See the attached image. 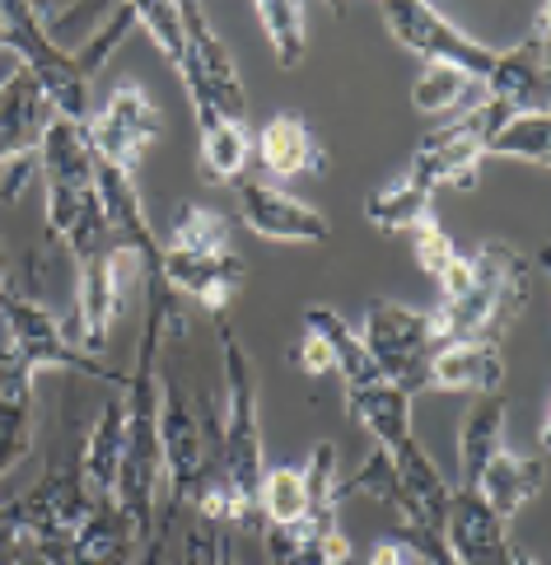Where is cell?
Here are the masks:
<instances>
[{
    "label": "cell",
    "mask_w": 551,
    "mask_h": 565,
    "mask_svg": "<svg viewBox=\"0 0 551 565\" xmlns=\"http://www.w3.org/2000/svg\"><path fill=\"white\" fill-rule=\"evenodd\" d=\"M257 164L272 178H318L328 173V150H322L309 117L276 113L267 127L257 131Z\"/></svg>",
    "instance_id": "cell-20"
},
{
    "label": "cell",
    "mask_w": 551,
    "mask_h": 565,
    "mask_svg": "<svg viewBox=\"0 0 551 565\" xmlns=\"http://www.w3.org/2000/svg\"><path fill=\"white\" fill-rule=\"evenodd\" d=\"M121 444H127V407H121V397H117V402H108V407L94 416L89 439L80 444V462H85V481H89L94 500L113 495V487H117Z\"/></svg>",
    "instance_id": "cell-24"
},
{
    "label": "cell",
    "mask_w": 551,
    "mask_h": 565,
    "mask_svg": "<svg viewBox=\"0 0 551 565\" xmlns=\"http://www.w3.org/2000/svg\"><path fill=\"white\" fill-rule=\"evenodd\" d=\"M29 426H33V370L10 351L6 332H0V481L29 454Z\"/></svg>",
    "instance_id": "cell-21"
},
{
    "label": "cell",
    "mask_w": 551,
    "mask_h": 565,
    "mask_svg": "<svg viewBox=\"0 0 551 565\" xmlns=\"http://www.w3.org/2000/svg\"><path fill=\"white\" fill-rule=\"evenodd\" d=\"M370 565H425L406 542H379V547L370 552Z\"/></svg>",
    "instance_id": "cell-38"
},
{
    "label": "cell",
    "mask_w": 551,
    "mask_h": 565,
    "mask_svg": "<svg viewBox=\"0 0 551 565\" xmlns=\"http://www.w3.org/2000/svg\"><path fill=\"white\" fill-rule=\"evenodd\" d=\"M0 52H10V38H6V14H0Z\"/></svg>",
    "instance_id": "cell-41"
},
{
    "label": "cell",
    "mask_w": 551,
    "mask_h": 565,
    "mask_svg": "<svg viewBox=\"0 0 551 565\" xmlns=\"http://www.w3.org/2000/svg\"><path fill=\"white\" fill-rule=\"evenodd\" d=\"M178 565H239L230 529H220V523L197 519L192 529H188V537H182Z\"/></svg>",
    "instance_id": "cell-32"
},
{
    "label": "cell",
    "mask_w": 551,
    "mask_h": 565,
    "mask_svg": "<svg viewBox=\"0 0 551 565\" xmlns=\"http://www.w3.org/2000/svg\"><path fill=\"white\" fill-rule=\"evenodd\" d=\"M24 556H29V537L19 529L10 504H0V565H24Z\"/></svg>",
    "instance_id": "cell-36"
},
{
    "label": "cell",
    "mask_w": 551,
    "mask_h": 565,
    "mask_svg": "<svg viewBox=\"0 0 551 565\" xmlns=\"http://www.w3.org/2000/svg\"><path fill=\"white\" fill-rule=\"evenodd\" d=\"M299 365L309 370V374H328L332 370L328 347H322V337H314L309 328H304V337H299Z\"/></svg>",
    "instance_id": "cell-37"
},
{
    "label": "cell",
    "mask_w": 551,
    "mask_h": 565,
    "mask_svg": "<svg viewBox=\"0 0 551 565\" xmlns=\"http://www.w3.org/2000/svg\"><path fill=\"white\" fill-rule=\"evenodd\" d=\"M509 565H542V561H538V556H528L519 542H509Z\"/></svg>",
    "instance_id": "cell-40"
},
{
    "label": "cell",
    "mask_w": 551,
    "mask_h": 565,
    "mask_svg": "<svg viewBox=\"0 0 551 565\" xmlns=\"http://www.w3.org/2000/svg\"><path fill=\"white\" fill-rule=\"evenodd\" d=\"M220 355H224V397H230L220 426V481L257 514V487L262 472H267L262 426H257V379H253V360L230 322H220Z\"/></svg>",
    "instance_id": "cell-2"
},
{
    "label": "cell",
    "mask_w": 551,
    "mask_h": 565,
    "mask_svg": "<svg viewBox=\"0 0 551 565\" xmlns=\"http://www.w3.org/2000/svg\"><path fill=\"white\" fill-rule=\"evenodd\" d=\"M267 533H276V529H267ZM276 537L285 547V565H346V556H351V542L337 529V504L318 510L304 529L276 533Z\"/></svg>",
    "instance_id": "cell-25"
},
{
    "label": "cell",
    "mask_w": 551,
    "mask_h": 565,
    "mask_svg": "<svg viewBox=\"0 0 551 565\" xmlns=\"http://www.w3.org/2000/svg\"><path fill=\"white\" fill-rule=\"evenodd\" d=\"M486 154L500 159H528V164H551V117L547 113H509L486 140Z\"/></svg>",
    "instance_id": "cell-27"
},
{
    "label": "cell",
    "mask_w": 551,
    "mask_h": 565,
    "mask_svg": "<svg viewBox=\"0 0 551 565\" xmlns=\"http://www.w3.org/2000/svg\"><path fill=\"white\" fill-rule=\"evenodd\" d=\"M0 332H6L10 351L24 360L29 370H71V374H85V379H104V383H127V370L108 365V360H98L94 351H85L80 341L71 337V328H61V318L38 305V299L14 286V280H6L0 286Z\"/></svg>",
    "instance_id": "cell-3"
},
{
    "label": "cell",
    "mask_w": 551,
    "mask_h": 565,
    "mask_svg": "<svg viewBox=\"0 0 551 565\" xmlns=\"http://www.w3.org/2000/svg\"><path fill=\"white\" fill-rule=\"evenodd\" d=\"M547 6L533 14V33L519 47H500L496 71L486 75L481 94L500 104L505 113H547L551 98V79H547Z\"/></svg>",
    "instance_id": "cell-13"
},
{
    "label": "cell",
    "mask_w": 551,
    "mask_h": 565,
    "mask_svg": "<svg viewBox=\"0 0 551 565\" xmlns=\"http://www.w3.org/2000/svg\"><path fill=\"white\" fill-rule=\"evenodd\" d=\"M52 104L43 98V89L29 79L24 66H14L0 79V164H19V159H33L43 136L52 127Z\"/></svg>",
    "instance_id": "cell-17"
},
{
    "label": "cell",
    "mask_w": 551,
    "mask_h": 565,
    "mask_svg": "<svg viewBox=\"0 0 551 565\" xmlns=\"http://www.w3.org/2000/svg\"><path fill=\"white\" fill-rule=\"evenodd\" d=\"M467 267H473V286L431 309V332L439 351L477 337L500 341L505 322H515L528 309V262L509 244L491 238L477 253H467Z\"/></svg>",
    "instance_id": "cell-1"
},
{
    "label": "cell",
    "mask_w": 551,
    "mask_h": 565,
    "mask_svg": "<svg viewBox=\"0 0 551 565\" xmlns=\"http://www.w3.org/2000/svg\"><path fill=\"white\" fill-rule=\"evenodd\" d=\"M136 24L150 33V43L165 52V62L178 71V62H182V14H178V6H169V0H146V6H136Z\"/></svg>",
    "instance_id": "cell-33"
},
{
    "label": "cell",
    "mask_w": 551,
    "mask_h": 565,
    "mask_svg": "<svg viewBox=\"0 0 551 565\" xmlns=\"http://www.w3.org/2000/svg\"><path fill=\"white\" fill-rule=\"evenodd\" d=\"M253 14H257V24L267 29V43L276 52V62L285 71L299 66L304 52H309V29H304V14L309 10H304L299 0H257Z\"/></svg>",
    "instance_id": "cell-29"
},
{
    "label": "cell",
    "mask_w": 551,
    "mask_h": 565,
    "mask_svg": "<svg viewBox=\"0 0 551 565\" xmlns=\"http://www.w3.org/2000/svg\"><path fill=\"white\" fill-rule=\"evenodd\" d=\"M481 85L473 75H463L454 66H425L421 79L412 85V104L421 113H467L481 104Z\"/></svg>",
    "instance_id": "cell-28"
},
{
    "label": "cell",
    "mask_w": 551,
    "mask_h": 565,
    "mask_svg": "<svg viewBox=\"0 0 551 565\" xmlns=\"http://www.w3.org/2000/svg\"><path fill=\"white\" fill-rule=\"evenodd\" d=\"M159 248H169V253H234L224 215H215L211 206H197V201H182L173 211L169 244H159Z\"/></svg>",
    "instance_id": "cell-31"
},
{
    "label": "cell",
    "mask_w": 551,
    "mask_h": 565,
    "mask_svg": "<svg viewBox=\"0 0 551 565\" xmlns=\"http://www.w3.org/2000/svg\"><path fill=\"white\" fill-rule=\"evenodd\" d=\"M178 14H182L178 79H182V89H188V98H192L197 127H211V122L243 127V117H248V98H243V79L234 71L230 47H224L220 33L206 24V10H201V6L182 0Z\"/></svg>",
    "instance_id": "cell-5"
},
{
    "label": "cell",
    "mask_w": 551,
    "mask_h": 565,
    "mask_svg": "<svg viewBox=\"0 0 551 565\" xmlns=\"http://www.w3.org/2000/svg\"><path fill=\"white\" fill-rule=\"evenodd\" d=\"M383 19H388V33L406 52L425 56V66H454L463 75H473L477 85H486V75L496 71L500 47H486L477 38H467L454 19L435 6H425V0H388Z\"/></svg>",
    "instance_id": "cell-9"
},
{
    "label": "cell",
    "mask_w": 551,
    "mask_h": 565,
    "mask_svg": "<svg viewBox=\"0 0 551 565\" xmlns=\"http://www.w3.org/2000/svg\"><path fill=\"white\" fill-rule=\"evenodd\" d=\"M6 280H10V276H6V253H0V286H6Z\"/></svg>",
    "instance_id": "cell-42"
},
{
    "label": "cell",
    "mask_w": 551,
    "mask_h": 565,
    "mask_svg": "<svg viewBox=\"0 0 551 565\" xmlns=\"http://www.w3.org/2000/svg\"><path fill=\"white\" fill-rule=\"evenodd\" d=\"M398 542H406L425 565H458L454 552L444 547V537L435 529H421V523H398Z\"/></svg>",
    "instance_id": "cell-35"
},
{
    "label": "cell",
    "mask_w": 551,
    "mask_h": 565,
    "mask_svg": "<svg viewBox=\"0 0 551 565\" xmlns=\"http://www.w3.org/2000/svg\"><path fill=\"white\" fill-rule=\"evenodd\" d=\"M0 14H6L10 52L19 56V66L29 71L33 85L43 89L52 113L61 117V122L85 127V117H89V75L80 71L75 52H66L56 43L47 19L38 14V6H24V0H0Z\"/></svg>",
    "instance_id": "cell-4"
},
{
    "label": "cell",
    "mask_w": 551,
    "mask_h": 565,
    "mask_svg": "<svg viewBox=\"0 0 551 565\" xmlns=\"http://www.w3.org/2000/svg\"><path fill=\"white\" fill-rule=\"evenodd\" d=\"M505 117L509 113L500 104L481 98L477 108L458 113L454 122H444L431 136H421V146L412 150V164H406L402 183H412L425 196H435L444 183L473 192L477 188V169L486 159V140H491V131L505 122Z\"/></svg>",
    "instance_id": "cell-7"
},
{
    "label": "cell",
    "mask_w": 551,
    "mask_h": 565,
    "mask_svg": "<svg viewBox=\"0 0 551 565\" xmlns=\"http://www.w3.org/2000/svg\"><path fill=\"white\" fill-rule=\"evenodd\" d=\"M136 552H140L136 523L127 519V510H121L113 495H98L85 523H80L61 547H43L33 556L47 565H131Z\"/></svg>",
    "instance_id": "cell-14"
},
{
    "label": "cell",
    "mask_w": 551,
    "mask_h": 565,
    "mask_svg": "<svg viewBox=\"0 0 551 565\" xmlns=\"http://www.w3.org/2000/svg\"><path fill=\"white\" fill-rule=\"evenodd\" d=\"M159 462H165V514L159 519H173L182 504H192L201 495V487L215 477V462L206 454V439H201L197 416L188 412L182 393L169 383L165 374V397H159Z\"/></svg>",
    "instance_id": "cell-12"
},
{
    "label": "cell",
    "mask_w": 551,
    "mask_h": 565,
    "mask_svg": "<svg viewBox=\"0 0 551 565\" xmlns=\"http://www.w3.org/2000/svg\"><path fill=\"white\" fill-rule=\"evenodd\" d=\"M159 280L182 299H197L201 309L224 313L230 299L243 290L248 280V262L239 253H169L159 248Z\"/></svg>",
    "instance_id": "cell-16"
},
{
    "label": "cell",
    "mask_w": 551,
    "mask_h": 565,
    "mask_svg": "<svg viewBox=\"0 0 551 565\" xmlns=\"http://www.w3.org/2000/svg\"><path fill=\"white\" fill-rule=\"evenodd\" d=\"M364 351H370L374 370L402 388L406 397L425 393V370L435 360V332H431V313H416L398 305V299H370L364 309Z\"/></svg>",
    "instance_id": "cell-8"
},
{
    "label": "cell",
    "mask_w": 551,
    "mask_h": 565,
    "mask_svg": "<svg viewBox=\"0 0 551 565\" xmlns=\"http://www.w3.org/2000/svg\"><path fill=\"white\" fill-rule=\"evenodd\" d=\"M505 449V402L496 393L473 397L458 430V487L454 491H477L486 462Z\"/></svg>",
    "instance_id": "cell-23"
},
{
    "label": "cell",
    "mask_w": 551,
    "mask_h": 565,
    "mask_svg": "<svg viewBox=\"0 0 551 565\" xmlns=\"http://www.w3.org/2000/svg\"><path fill=\"white\" fill-rule=\"evenodd\" d=\"M267 565H285V547L276 533H267Z\"/></svg>",
    "instance_id": "cell-39"
},
{
    "label": "cell",
    "mask_w": 551,
    "mask_h": 565,
    "mask_svg": "<svg viewBox=\"0 0 551 565\" xmlns=\"http://www.w3.org/2000/svg\"><path fill=\"white\" fill-rule=\"evenodd\" d=\"M505 379V355L500 341L477 337V341H454V347L435 351L431 370H425V393H467L486 397L496 393Z\"/></svg>",
    "instance_id": "cell-19"
},
{
    "label": "cell",
    "mask_w": 551,
    "mask_h": 565,
    "mask_svg": "<svg viewBox=\"0 0 551 565\" xmlns=\"http://www.w3.org/2000/svg\"><path fill=\"white\" fill-rule=\"evenodd\" d=\"M439 537L458 565H509L505 519H496L481 504V495H473V491H454Z\"/></svg>",
    "instance_id": "cell-18"
},
{
    "label": "cell",
    "mask_w": 551,
    "mask_h": 565,
    "mask_svg": "<svg viewBox=\"0 0 551 565\" xmlns=\"http://www.w3.org/2000/svg\"><path fill=\"white\" fill-rule=\"evenodd\" d=\"M239 211L243 225L262 238H276V244H322L332 234L328 215L314 211L309 201H299L290 192H280L272 183H257V178H239Z\"/></svg>",
    "instance_id": "cell-15"
},
{
    "label": "cell",
    "mask_w": 551,
    "mask_h": 565,
    "mask_svg": "<svg viewBox=\"0 0 551 565\" xmlns=\"http://www.w3.org/2000/svg\"><path fill=\"white\" fill-rule=\"evenodd\" d=\"M328 504H341L337 500V449L328 439L314 444V454L304 468H267L262 472V487H257L262 529L295 533L318 510H328Z\"/></svg>",
    "instance_id": "cell-10"
},
{
    "label": "cell",
    "mask_w": 551,
    "mask_h": 565,
    "mask_svg": "<svg viewBox=\"0 0 551 565\" xmlns=\"http://www.w3.org/2000/svg\"><path fill=\"white\" fill-rule=\"evenodd\" d=\"M165 131V113L146 94V85L136 79H121V85L104 98V108L85 117V146L94 159H104L113 169L136 173L140 154H146L150 140H159Z\"/></svg>",
    "instance_id": "cell-11"
},
{
    "label": "cell",
    "mask_w": 551,
    "mask_h": 565,
    "mask_svg": "<svg viewBox=\"0 0 551 565\" xmlns=\"http://www.w3.org/2000/svg\"><path fill=\"white\" fill-rule=\"evenodd\" d=\"M10 510L19 519V529L29 537V552H43V547H61L85 514L94 510V491L85 481V462H80V449L66 444V435L56 439V449L47 458V472L38 477V487L14 495Z\"/></svg>",
    "instance_id": "cell-6"
},
{
    "label": "cell",
    "mask_w": 551,
    "mask_h": 565,
    "mask_svg": "<svg viewBox=\"0 0 551 565\" xmlns=\"http://www.w3.org/2000/svg\"><path fill=\"white\" fill-rule=\"evenodd\" d=\"M542 487H547V454L523 458V454L500 449L491 462H486V472H481L473 495H481V504L496 519H509L519 504H528Z\"/></svg>",
    "instance_id": "cell-22"
},
{
    "label": "cell",
    "mask_w": 551,
    "mask_h": 565,
    "mask_svg": "<svg viewBox=\"0 0 551 565\" xmlns=\"http://www.w3.org/2000/svg\"><path fill=\"white\" fill-rule=\"evenodd\" d=\"M406 238H412V248H416L421 267H425V276H431V280H444L448 271H454V262L463 257V253L454 248V238H448V234L435 225V220H425V225L412 230Z\"/></svg>",
    "instance_id": "cell-34"
},
{
    "label": "cell",
    "mask_w": 551,
    "mask_h": 565,
    "mask_svg": "<svg viewBox=\"0 0 551 565\" xmlns=\"http://www.w3.org/2000/svg\"><path fill=\"white\" fill-rule=\"evenodd\" d=\"M431 201L435 196H425V192H416L412 183L398 178V183L379 188L370 201H364V215H370V225H379L383 234H412V230L425 225V220H435Z\"/></svg>",
    "instance_id": "cell-30"
},
{
    "label": "cell",
    "mask_w": 551,
    "mask_h": 565,
    "mask_svg": "<svg viewBox=\"0 0 551 565\" xmlns=\"http://www.w3.org/2000/svg\"><path fill=\"white\" fill-rule=\"evenodd\" d=\"M201 136V178L206 183H239L248 178V159H253V136L248 127H234V122H211V127H197Z\"/></svg>",
    "instance_id": "cell-26"
}]
</instances>
